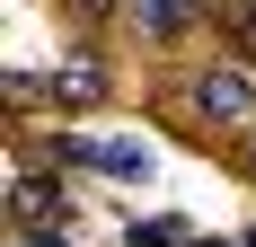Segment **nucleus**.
<instances>
[{
	"instance_id": "obj_2",
	"label": "nucleus",
	"mask_w": 256,
	"mask_h": 247,
	"mask_svg": "<svg viewBox=\"0 0 256 247\" xmlns=\"http://www.w3.org/2000/svg\"><path fill=\"white\" fill-rule=\"evenodd\" d=\"M98 176H150V150H132V142H98Z\"/></svg>"
},
{
	"instance_id": "obj_1",
	"label": "nucleus",
	"mask_w": 256,
	"mask_h": 247,
	"mask_svg": "<svg viewBox=\"0 0 256 247\" xmlns=\"http://www.w3.org/2000/svg\"><path fill=\"white\" fill-rule=\"evenodd\" d=\"M194 115H212V124H248V115H256V71H238V62L204 71V80H194Z\"/></svg>"
},
{
	"instance_id": "obj_3",
	"label": "nucleus",
	"mask_w": 256,
	"mask_h": 247,
	"mask_svg": "<svg viewBox=\"0 0 256 247\" xmlns=\"http://www.w3.org/2000/svg\"><path fill=\"white\" fill-rule=\"evenodd\" d=\"M124 247H186L177 221H124Z\"/></svg>"
},
{
	"instance_id": "obj_4",
	"label": "nucleus",
	"mask_w": 256,
	"mask_h": 247,
	"mask_svg": "<svg viewBox=\"0 0 256 247\" xmlns=\"http://www.w3.org/2000/svg\"><path fill=\"white\" fill-rule=\"evenodd\" d=\"M9 203L36 221V212H53V186H44V176H18V194H9Z\"/></svg>"
},
{
	"instance_id": "obj_6",
	"label": "nucleus",
	"mask_w": 256,
	"mask_h": 247,
	"mask_svg": "<svg viewBox=\"0 0 256 247\" xmlns=\"http://www.w3.org/2000/svg\"><path fill=\"white\" fill-rule=\"evenodd\" d=\"M238 168H248V176H256V142H248V159H238Z\"/></svg>"
},
{
	"instance_id": "obj_7",
	"label": "nucleus",
	"mask_w": 256,
	"mask_h": 247,
	"mask_svg": "<svg viewBox=\"0 0 256 247\" xmlns=\"http://www.w3.org/2000/svg\"><path fill=\"white\" fill-rule=\"evenodd\" d=\"M186 247H221V238H186Z\"/></svg>"
},
{
	"instance_id": "obj_5",
	"label": "nucleus",
	"mask_w": 256,
	"mask_h": 247,
	"mask_svg": "<svg viewBox=\"0 0 256 247\" xmlns=\"http://www.w3.org/2000/svg\"><path fill=\"white\" fill-rule=\"evenodd\" d=\"M18 247H71V238H18Z\"/></svg>"
}]
</instances>
